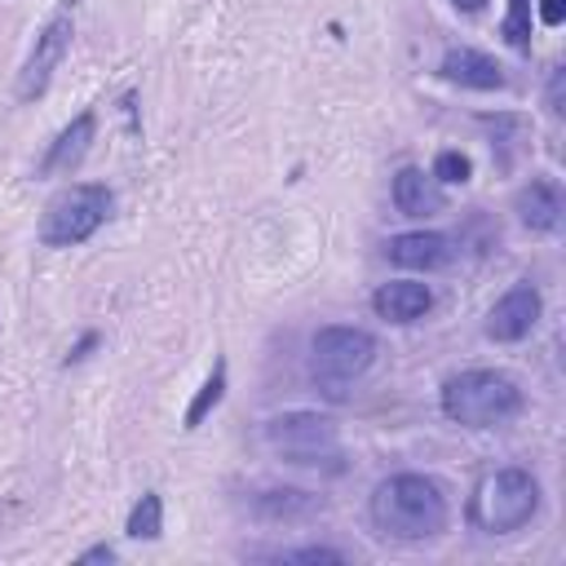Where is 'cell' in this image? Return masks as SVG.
Listing matches in <instances>:
<instances>
[{"instance_id": "obj_1", "label": "cell", "mask_w": 566, "mask_h": 566, "mask_svg": "<svg viewBox=\"0 0 566 566\" xmlns=\"http://www.w3.org/2000/svg\"><path fill=\"white\" fill-rule=\"evenodd\" d=\"M367 513H371V526L398 544H424V539L442 535L447 517H451L442 486L424 473H394V478L376 482Z\"/></svg>"}, {"instance_id": "obj_2", "label": "cell", "mask_w": 566, "mask_h": 566, "mask_svg": "<svg viewBox=\"0 0 566 566\" xmlns=\"http://www.w3.org/2000/svg\"><path fill=\"white\" fill-rule=\"evenodd\" d=\"M522 385L495 367H469L442 385V411L464 429H500L522 411Z\"/></svg>"}, {"instance_id": "obj_3", "label": "cell", "mask_w": 566, "mask_h": 566, "mask_svg": "<svg viewBox=\"0 0 566 566\" xmlns=\"http://www.w3.org/2000/svg\"><path fill=\"white\" fill-rule=\"evenodd\" d=\"M371 363L376 336L367 327H318L310 340V380L327 402H345Z\"/></svg>"}, {"instance_id": "obj_4", "label": "cell", "mask_w": 566, "mask_h": 566, "mask_svg": "<svg viewBox=\"0 0 566 566\" xmlns=\"http://www.w3.org/2000/svg\"><path fill=\"white\" fill-rule=\"evenodd\" d=\"M535 513H539V482L531 469H517V464L491 469L469 495V522L482 535H513L531 526Z\"/></svg>"}, {"instance_id": "obj_5", "label": "cell", "mask_w": 566, "mask_h": 566, "mask_svg": "<svg viewBox=\"0 0 566 566\" xmlns=\"http://www.w3.org/2000/svg\"><path fill=\"white\" fill-rule=\"evenodd\" d=\"M265 447L296 469H340V429L318 411H283L265 420Z\"/></svg>"}, {"instance_id": "obj_6", "label": "cell", "mask_w": 566, "mask_h": 566, "mask_svg": "<svg viewBox=\"0 0 566 566\" xmlns=\"http://www.w3.org/2000/svg\"><path fill=\"white\" fill-rule=\"evenodd\" d=\"M115 195L102 181H75L57 190L40 217V243L44 248H75L97 234V226L111 217Z\"/></svg>"}, {"instance_id": "obj_7", "label": "cell", "mask_w": 566, "mask_h": 566, "mask_svg": "<svg viewBox=\"0 0 566 566\" xmlns=\"http://www.w3.org/2000/svg\"><path fill=\"white\" fill-rule=\"evenodd\" d=\"M71 35H75L71 9L53 13V18L40 27L35 49H31V57H27L22 71H18V102H35V97H44V88L53 84V71L62 66V57H66V49H71Z\"/></svg>"}, {"instance_id": "obj_8", "label": "cell", "mask_w": 566, "mask_h": 566, "mask_svg": "<svg viewBox=\"0 0 566 566\" xmlns=\"http://www.w3.org/2000/svg\"><path fill=\"white\" fill-rule=\"evenodd\" d=\"M539 314H544V296H539V287H531V283H513V287L491 305L482 332H486V340L513 345V340H526V336L535 332Z\"/></svg>"}, {"instance_id": "obj_9", "label": "cell", "mask_w": 566, "mask_h": 566, "mask_svg": "<svg viewBox=\"0 0 566 566\" xmlns=\"http://www.w3.org/2000/svg\"><path fill=\"white\" fill-rule=\"evenodd\" d=\"M385 256L402 270H447L460 256V248L442 230H407V234H394L385 243Z\"/></svg>"}, {"instance_id": "obj_10", "label": "cell", "mask_w": 566, "mask_h": 566, "mask_svg": "<svg viewBox=\"0 0 566 566\" xmlns=\"http://www.w3.org/2000/svg\"><path fill=\"white\" fill-rule=\"evenodd\" d=\"M371 310L385 318V323H420L429 310H433V292L429 283H416V279H394V283H380L371 292Z\"/></svg>"}, {"instance_id": "obj_11", "label": "cell", "mask_w": 566, "mask_h": 566, "mask_svg": "<svg viewBox=\"0 0 566 566\" xmlns=\"http://www.w3.org/2000/svg\"><path fill=\"white\" fill-rule=\"evenodd\" d=\"M438 75H442L447 84H460V88H482V93L504 88V71H500V62H495L491 53H482V49H464V44L442 53Z\"/></svg>"}, {"instance_id": "obj_12", "label": "cell", "mask_w": 566, "mask_h": 566, "mask_svg": "<svg viewBox=\"0 0 566 566\" xmlns=\"http://www.w3.org/2000/svg\"><path fill=\"white\" fill-rule=\"evenodd\" d=\"M93 133H97V119H93V111H80L53 142H49V150H44V159H40V177H53V172H75L80 164H84V155H88V146H93Z\"/></svg>"}, {"instance_id": "obj_13", "label": "cell", "mask_w": 566, "mask_h": 566, "mask_svg": "<svg viewBox=\"0 0 566 566\" xmlns=\"http://www.w3.org/2000/svg\"><path fill=\"white\" fill-rule=\"evenodd\" d=\"M513 208H517V221L531 234H553L562 226V186L553 177H535L531 186L517 190Z\"/></svg>"}, {"instance_id": "obj_14", "label": "cell", "mask_w": 566, "mask_h": 566, "mask_svg": "<svg viewBox=\"0 0 566 566\" xmlns=\"http://www.w3.org/2000/svg\"><path fill=\"white\" fill-rule=\"evenodd\" d=\"M389 195H394V208H398L402 217H433V212H442V203H447L442 186H438L424 168H416V164L398 168Z\"/></svg>"}, {"instance_id": "obj_15", "label": "cell", "mask_w": 566, "mask_h": 566, "mask_svg": "<svg viewBox=\"0 0 566 566\" xmlns=\"http://www.w3.org/2000/svg\"><path fill=\"white\" fill-rule=\"evenodd\" d=\"M323 509H327V500L314 491H301V486H274V491L252 495V513L261 522H310Z\"/></svg>"}, {"instance_id": "obj_16", "label": "cell", "mask_w": 566, "mask_h": 566, "mask_svg": "<svg viewBox=\"0 0 566 566\" xmlns=\"http://www.w3.org/2000/svg\"><path fill=\"white\" fill-rule=\"evenodd\" d=\"M124 531H128L133 539H159V531H164V500H159V491H146V495L133 504Z\"/></svg>"}, {"instance_id": "obj_17", "label": "cell", "mask_w": 566, "mask_h": 566, "mask_svg": "<svg viewBox=\"0 0 566 566\" xmlns=\"http://www.w3.org/2000/svg\"><path fill=\"white\" fill-rule=\"evenodd\" d=\"M221 394H226V358H217L212 376L199 385V394H195V402L186 407V420H181V424H186V429H199V424H203V416L221 402Z\"/></svg>"}, {"instance_id": "obj_18", "label": "cell", "mask_w": 566, "mask_h": 566, "mask_svg": "<svg viewBox=\"0 0 566 566\" xmlns=\"http://www.w3.org/2000/svg\"><path fill=\"white\" fill-rule=\"evenodd\" d=\"M500 35H504L517 53L531 49V0H509V13H504V22H500Z\"/></svg>"}, {"instance_id": "obj_19", "label": "cell", "mask_w": 566, "mask_h": 566, "mask_svg": "<svg viewBox=\"0 0 566 566\" xmlns=\"http://www.w3.org/2000/svg\"><path fill=\"white\" fill-rule=\"evenodd\" d=\"M469 172H473V164H469V155H460V150H438V159H433V168H429V177L438 181V186H464L469 181Z\"/></svg>"}, {"instance_id": "obj_20", "label": "cell", "mask_w": 566, "mask_h": 566, "mask_svg": "<svg viewBox=\"0 0 566 566\" xmlns=\"http://www.w3.org/2000/svg\"><path fill=\"white\" fill-rule=\"evenodd\" d=\"M274 562H310V566L332 562V566H340L345 553L340 548H327V544H310V548H283V553H274Z\"/></svg>"}, {"instance_id": "obj_21", "label": "cell", "mask_w": 566, "mask_h": 566, "mask_svg": "<svg viewBox=\"0 0 566 566\" xmlns=\"http://www.w3.org/2000/svg\"><path fill=\"white\" fill-rule=\"evenodd\" d=\"M566 18V0H539V22L544 27H562Z\"/></svg>"}, {"instance_id": "obj_22", "label": "cell", "mask_w": 566, "mask_h": 566, "mask_svg": "<svg viewBox=\"0 0 566 566\" xmlns=\"http://www.w3.org/2000/svg\"><path fill=\"white\" fill-rule=\"evenodd\" d=\"M562 80H566V71L553 66V75H548V111L553 115H562Z\"/></svg>"}, {"instance_id": "obj_23", "label": "cell", "mask_w": 566, "mask_h": 566, "mask_svg": "<svg viewBox=\"0 0 566 566\" xmlns=\"http://www.w3.org/2000/svg\"><path fill=\"white\" fill-rule=\"evenodd\" d=\"M80 562H115V548H111V544H97V548L80 553Z\"/></svg>"}, {"instance_id": "obj_24", "label": "cell", "mask_w": 566, "mask_h": 566, "mask_svg": "<svg viewBox=\"0 0 566 566\" xmlns=\"http://www.w3.org/2000/svg\"><path fill=\"white\" fill-rule=\"evenodd\" d=\"M451 4H455V9H464V13H478L486 0H451Z\"/></svg>"}]
</instances>
